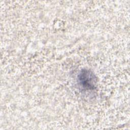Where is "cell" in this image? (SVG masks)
Here are the masks:
<instances>
[{
	"label": "cell",
	"mask_w": 130,
	"mask_h": 130,
	"mask_svg": "<svg viewBox=\"0 0 130 130\" xmlns=\"http://www.w3.org/2000/svg\"><path fill=\"white\" fill-rule=\"evenodd\" d=\"M79 79L80 84L85 87H88L89 88V85H94V80L93 75L89 71H85L84 73H81L80 75Z\"/></svg>",
	"instance_id": "cell-1"
}]
</instances>
